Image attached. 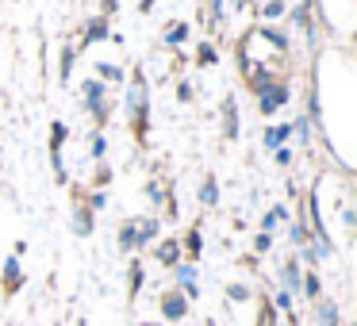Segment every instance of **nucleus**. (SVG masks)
Here are the masks:
<instances>
[{
  "mask_svg": "<svg viewBox=\"0 0 357 326\" xmlns=\"http://www.w3.org/2000/svg\"><path fill=\"white\" fill-rule=\"evenodd\" d=\"M288 104V85H280V81H265V85H257V108H261V116H273L277 108H284Z\"/></svg>",
  "mask_w": 357,
  "mask_h": 326,
  "instance_id": "obj_1",
  "label": "nucleus"
},
{
  "mask_svg": "<svg viewBox=\"0 0 357 326\" xmlns=\"http://www.w3.org/2000/svg\"><path fill=\"white\" fill-rule=\"evenodd\" d=\"M24 269H20V257L12 254L8 261H4V272H0V295H4V300H12V295L20 292V288H24Z\"/></svg>",
  "mask_w": 357,
  "mask_h": 326,
  "instance_id": "obj_2",
  "label": "nucleus"
},
{
  "mask_svg": "<svg viewBox=\"0 0 357 326\" xmlns=\"http://www.w3.org/2000/svg\"><path fill=\"white\" fill-rule=\"evenodd\" d=\"M188 315V300L181 288H169V292L162 295V318L165 323H181V318Z\"/></svg>",
  "mask_w": 357,
  "mask_h": 326,
  "instance_id": "obj_3",
  "label": "nucleus"
},
{
  "mask_svg": "<svg viewBox=\"0 0 357 326\" xmlns=\"http://www.w3.org/2000/svg\"><path fill=\"white\" fill-rule=\"evenodd\" d=\"M104 39H112L108 20H104V16L89 20V24H85V35H81V47H89V42H104Z\"/></svg>",
  "mask_w": 357,
  "mask_h": 326,
  "instance_id": "obj_4",
  "label": "nucleus"
},
{
  "mask_svg": "<svg viewBox=\"0 0 357 326\" xmlns=\"http://www.w3.org/2000/svg\"><path fill=\"white\" fill-rule=\"evenodd\" d=\"M142 280H146V272H142V261L135 257L131 265H127V300H139V292H142Z\"/></svg>",
  "mask_w": 357,
  "mask_h": 326,
  "instance_id": "obj_5",
  "label": "nucleus"
},
{
  "mask_svg": "<svg viewBox=\"0 0 357 326\" xmlns=\"http://www.w3.org/2000/svg\"><path fill=\"white\" fill-rule=\"evenodd\" d=\"M158 231H162V223H158V219H135V242H139V249L150 246V242L158 238Z\"/></svg>",
  "mask_w": 357,
  "mask_h": 326,
  "instance_id": "obj_6",
  "label": "nucleus"
},
{
  "mask_svg": "<svg viewBox=\"0 0 357 326\" xmlns=\"http://www.w3.org/2000/svg\"><path fill=\"white\" fill-rule=\"evenodd\" d=\"M158 261H162L165 269L181 265V242L177 238H162V242H158Z\"/></svg>",
  "mask_w": 357,
  "mask_h": 326,
  "instance_id": "obj_7",
  "label": "nucleus"
},
{
  "mask_svg": "<svg viewBox=\"0 0 357 326\" xmlns=\"http://www.w3.org/2000/svg\"><path fill=\"white\" fill-rule=\"evenodd\" d=\"M200 203L204 208H215L219 203V180H215V173H204V180H200Z\"/></svg>",
  "mask_w": 357,
  "mask_h": 326,
  "instance_id": "obj_8",
  "label": "nucleus"
},
{
  "mask_svg": "<svg viewBox=\"0 0 357 326\" xmlns=\"http://www.w3.org/2000/svg\"><path fill=\"white\" fill-rule=\"evenodd\" d=\"M173 272H177V280H181V292H185V300H192L200 288H196V269L192 265H173Z\"/></svg>",
  "mask_w": 357,
  "mask_h": 326,
  "instance_id": "obj_9",
  "label": "nucleus"
},
{
  "mask_svg": "<svg viewBox=\"0 0 357 326\" xmlns=\"http://www.w3.org/2000/svg\"><path fill=\"white\" fill-rule=\"evenodd\" d=\"M292 134H296V131H292V123H284V127H269L261 142H265V150H280L288 139H292Z\"/></svg>",
  "mask_w": 357,
  "mask_h": 326,
  "instance_id": "obj_10",
  "label": "nucleus"
},
{
  "mask_svg": "<svg viewBox=\"0 0 357 326\" xmlns=\"http://www.w3.org/2000/svg\"><path fill=\"white\" fill-rule=\"evenodd\" d=\"M73 234H81V238H89L93 234V208H73Z\"/></svg>",
  "mask_w": 357,
  "mask_h": 326,
  "instance_id": "obj_11",
  "label": "nucleus"
},
{
  "mask_svg": "<svg viewBox=\"0 0 357 326\" xmlns=\"http://www.w3.org/2000/svg\"><path fill=\"white\" fill-rule=\"evenodd\" d=\"M223 127H227V139H238V108H234V104L231 100H227L223 104Z\"/></svg>",
  "mask_w": 357,
  "mask_h": 326,
  "instance_id": "obj_12",
  "label": "nucleus"
},
{
  "mask_svg": "<svg viewBox=\"0 0 357 326\" xmlns=\"http://www.w3.org/2000/svg\"><path fill=\"white\" fill-rule=\"evenodd\" d=\"M119 249H123V254H135V249H139V242H135V219H127V223L119 226Z\"/></svg>",
  "mask_w": 357,
  "mask_h": 326,
  "instance_id": "obj_13",
  "label": "nucleus"
},
{
  "mask_svg": "<svg viewBox=\"0 0 357 326\" xmlns=\"http://www.w3.org/2000/svg\"><path fill=\"white\" fill-rule=\"evenodd\" d=\"M319 326H338V303L319 300Z\"/></svg>",
  "mask_w": 357,
  "mask_h": 326,
  "instance_id": "obj_14",
  "label": "nucleus"
},
{
  "mask_svg": "<svg viewBox=\"0 0 357 326\" xmlns=\"http://www.w3.org/2000/svg\"><path fill=\"white\" fill-rule=\"evenodd\" d=\"M181 249H185L188 257H200V254H204V234H200V226H192V231L185 234V246H181Z\"/></svg>",
  "mask_w": 357,
  "mask_h": 326,
  "instance_id": "obj_15",
  "label": "nucleus"
},
{
  "mask_svg": "<svg viewBox=\"0 0 357 326\" xmlns=\"http://www.w3.org/2000/svg\"><path fill=\"white\" fill-rule=\"evenodd\" d=\"M300 280H303L300 265L288 261V265H284V292H300Z\"/></svg>",
  "mask_w": 357,
  "mask_h": 326,
  "instance_id": "obj_16",
  "label": "nucleus"
},
{
  "mask_svg": "<svg viewBox=\"0 0 357 326\" xmlns=\"http://www.w3.org/2000/svg\"><path fill=\"white\" fill-rule=\"evenodd\" d=\"M185 39H188V24H169L165 27V42H169V47H181Z\"/></svg>",
  "mask_w": 357,
  "mask_h": 326,
  "instance_id": "obj_17",
  "label": "nucleus"
},
{
  "mask_svg": "<svg viewBox=\"0 0 357 326\" xmlns=\"http://www.w3.org/2000/svg\"><path fill=\"white\" fill-rule=\"evenodd\" d=\"M300 292H307L311 300H319V295H323V284H319V277H315V272H307V277L300 280Z\"/></svg>",
  "mask_w": 357,
  "mask_h": 326,
  "instance_id": "obj_18",
  "label": "nucleus"
},
{
  "mask_svg": "<svg viewBox=\"0 0 357 326\" xmlns=\"http://www.w3.org/2000/svg\"><path fill=\"white\" fill-rule=\"evenodd\" d=\"M96 73H100L104 85H108V81H123V70H119V65H112V62H100V65H96Z\"/></svg>",
  "mask_w": 357,
  "mask_h": 326,
  "instance_id": "obj_19",
  "label": "nucleus"
},
{
  "mask_svg": "<svg viewBox=\"0 0 357 326\" xmlns=\"http://www.w3.org/2000/svg\"><path fill=\"white\" fill-rule=\"evenodd\" d=\"M280 219H288V208H273V211H265V219H261V231H273V226H277Z\"/></svg>",
  "mask_w": 357,
  "mask_h": 326,
  "instance_id": "obj_20",
  "label": "nucleus"
},
{
  "mask_svg": "<svg viewBox=\"0 0 357 326\" xmlns=\"http://www.w3.org/2000/svg\"><path fill=\"white\" fill-rule=\"evenodd\" d=\"M227 300L246 303V300H250V288H246V284H227Z\"/></svg>",
  "mask_w": 357,
  "mask_h": 326,
  "instance_id": "obj_21",
  "label": "nucleus"
},
{
  "mask_svg": "<svg viewBox=\"0 0 357 326\" xmlns=\"http://www.w3.org/2000/svg\"><path fill=\"white\" fill-rule=\"evenodd\" d=\"M89 150H93V157L100 162V157L108 154V142H104V134H93V142H89Z\"/></svg>",
  "mask_w": 357,
  "mask_h": 326,
  "instance_id": "obj_22",
  "label": "nucleus"
},
{
  "mask_svg": "<svg viewBox=\"0 0 357 326\" xmlns=\"http://www.w3.org/2000/svg\"><path fill=\"white\" fill-rule=\"evenodd\" d=\"M70 70H73V47H66V50H62V73H58V77L70 81Z\"/></svg>",
  "mask_w": 357,
  "mask_h": 326,
  "instance_id": "obj_23",
  "label": "nucleus"
},
{
  "mask_svg": "<svg viewBox=\"0 0 357 326\" xmlns=\"http://www.w3.org/2000/svg\"><path fill=\"white\" fill-rule=\"evenodd\" d=\"M269 246H273V234H269V231H261V234L254 238V249H257V254H269Z\"/></svg>",
  "mask_w": 357,
  "mask_h": 326,
  "instance_id": "obj_24",
  "label": "nucleus"
},
{
  "mask_svg": "<svg viewBox=\"0 0 357 326\" xmlns=\"http://www.w3.org/2000/svg\"><path fill=\"white\" fill-rule=\"evenodd\" d=\"M196 58H200V65H211V62H215V47H208V42H204V47L196 50Z\"/></svg>",
  "mask_w": 357,
  "mask_h": 326,
  "instance_id": "obj_25",
  "label": "nucleus"
},
{
  "mask_svg": "<svg viewBox=\"0 0 357 326\" xmlns=\"http://www.w3.org/2000/svg\"><path fill=\"white\" fill-rule=\"evenodd\" d=\"M273 323H277V315H273V303L261 300V326H273Z\"/></svg>",
  "mask_w": 357,
  "mask_h": 326,
  "instance_id": "obj_26",
  "label": "nucleus"
},
{
  "mask_svg": "<svg viewBox=\"0 0 357 326\" xmlns=\"http://www.w3.org/2000/svg\"><path fill=\"white\" fill-rule=\"evenodd\" d=\"M280 12H284V4H280V0H269V4H265V16H269V20H277Z\"/></svg>",
  "mask_w": 357,
  "mask_h": 326,
  "instance_id": "obj_27",
  "label": "nucleus"
},
{
  "mask_svg": "<svg viewBox=\"0 0 357 326\" xmlns=\"http://www.w3.org/2000/svg\"><path fill=\"white\" fill-rule=\"evenodd\" d=\"M277 307H280V311H292V292H280V295H277Z\"/></svg>",
  "mask_w": 357,
  "mask_h": 326,
  "instance_id": "obj_28",
  "label": "nucleus"
},
{
  "mask_svg": "<svg viewBox=\"0 0 357 326\" xmlns=\"http://www.w3.org/2000/svg\"><path fill=\"white\" fill-rule=\"evenodd\" d=\"M146 196H150L154 203H162V200H165V196H162V188H158V185H150V188H146Z\"/></svg>",
  "mask_w": 357,
  "mask_h": 326,
  "instance_id": "obj_29",
  "label": "nucleus"
},
{
  "mask_svg": "<svg viewBox=\"0 0 357 326\" xmlns=\"http://www.w3.org/2000/svg\"><path fill=\"white\" fill-rule=\"evenodd\" d=\"M177 96L188 104V100H192V85H181V88H177Z\"/></svg>",
  "mask_w": 357,
  "mask_h": 326,
  "instance_id": "obj_30",
  "label": "nucleus"
},
{
  "mask_svg": "<svg viewBox=\"0 0 357 326\" xmlns=\"http://www.w3.org/2000/svg\"><path fill=\"white\" fill-rule=\"evenodd\" d=\"M89 208H93V211H100V208H104V192H96L93 200H89Z\"/></svg>",
  "mask_w": 357,
  "mask_h": 326,
  "instance_id": "obj_31",
  "label": "nucleus"
},
{
  "mask_svg": "<svg viewBox=\"0 0 357 326\" xmlns=\"http://www.w3.org/2000/svg\"><path fill=\"white\" fill-rule=\"evenodd\" d=\"M116 8H119V0H104V12H112V16H116Z\"/></svg>",
  "mask_w": 357,
  "mask_h": 326,
  "instance_id": "obj_32",
  "label": "nucleus"
},
{
  "mask_svg": "<svg viewBox=\"0 0 357 326\" xmlns=\"http://www.w3.org/2000/svg\"><path fill=\"white\" fill-rule=\"evenodd\" d=\"M208 8H211V12H219V8H223V0H208Z\"/></svg>",
  "mask_w": 357,
  "mask_h": 326,
  "instance_id": "obj_33",
  "label": "nucleus"
},
{
  "mask_svg": "<svg viewBox=\"0 0 357 326\" xmlns=\"http://www.w3.org/2000/svg\"><path fill=\"white\" fill-rule=\"evenodd\" d=\"M150 4H154V0H142V12H150Z\"/></svg>",
  "mask_w": 357,
  "mask_h": 326,
  "instance_id": "obj_34",
  "label": "nucleus"
},
{
  "mask_svg": "<svg viewBox=\"0 0 357 326\" xmlns=\"http://www.w3.org/2000/svg\"><path fill=\"white\" fill-rule=\"evenodd\" d=\"M208 326H215V323H208Z\"/></svg>",
  "mask_w": 357,
  "mask_h": 326,
  "instance_id": "obj_35",
  "label": "nucleus"
}]
</instances>
